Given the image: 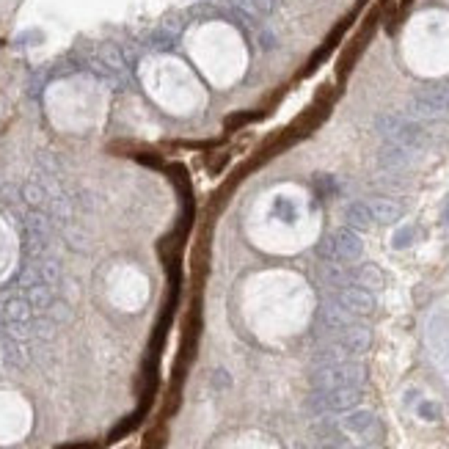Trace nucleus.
Returning <instances> with one entry per match:
<instances>
[{
    "label": "nucleus",
    "mask_w": 449,
    "mask_h": 449,
    "mask_svg": "<svg viewBox=\"0 0 449 449\" xmlns=\"http://www.w3.org/2000/svg\"><path fill=\"white\" fill-rule=\"evenodd\" d=\"M256 42H259V47H262V50H273V47H276V36H273V30H267V28H262V30H259Z\"/></svg>",
    "instance_id": "6ab92c4d"
},
{
    "label": "nucleus",
    "mask_w": 449,
    "mask_h": 449,
    "mask_svg": "<svg viewBox=\"0 0 449 449\" xmlns=\"http://www.w3.org/2000/svg\"><path fill=\"white\" fill-rule=\"evenodd\" d=\"M369 331L367 328H358V326H350V328H344L342 331V337H339V347L347 353V355H361V353H367L369 350Z\"/></svg>",
    "instance_id": "9b49d317"
},
{
    "label": "nucleus",
    "mask_w": 449,
    "mask_h": 449,
    "mask_svg": "<svg viewBox=\"0 0 449 449\" xmlns=\"http://www.w3.org/2000/svg\"><path fill=\"white\" fill-rule=\"evenodd\" d=\"M28 303L33 309H50L53 306V287L50 284H30L28 287Z\"/></svg>",
    "instance_id": "2eb2a0df"
},
{
    "label": "nucleus",
    "mask_w": 449,
    "mask_h": 449,
    "mask_svg": "<svg viewBox=\"0 0 449 449\" xmlns=\"http://www.w3.org/2000/svg\"><path fill=\"white\" fill-rule=\"evenodd\" d=\"M344 221H347L350 229H355V231H367V229H372V224H375V218H372L367 202H353V204H347Z\"/></svg>",
    "instance_id": "f8f14e48"
},
{
    "label": "nucleus",
    "mask_w": 449,
    "mask_h": 449,
    "mask_svg": "<svg viewBox=\"0 0 449 449\" xmlns=\"http://www.w3.org/2000/svg\"><path fill=\"white\" fill-rule=\"evenodd\" d=\"M414 234H416V229H414V226H403V229L394 234L391 245H394V248H405V245H411V243H414Z\"/></svg>",
    "instance_id": "f3484780"
},
{
    "label": "nucleus",
    "mask_w": 449,
    "mask_h": 449,
    "mask_svg": "<svg viewBox=\"0 0 449 449\" xmlns=\"http://www.w3.org/2000/svg\"><path fill=\"white\" fill-rule=\"evenodd\" d=\"M25 199H28L30 204H39V202L44 199V191H42L39 185H28V188H25Z\"/></svg>",
    "instance_id": "aec40b11"
},
{
    "label": "nucleus",
    "mask_w": 449,
    "mask_h": 449,
    "mask_svg": "<svg viewBox=\"0 0 449 449\" xmlns=\"http://www.w3.org/2000/svg\"><path fill=\"white\" fill-rule=\"evenodd\" d=\"M337 301L350 312V315H372L375 312V295L358 284H350V287H342L337 295Z\"/></svg>",
    "instance_id": "0eeeda50"
},
{
    "label": "nucleus",
    "mask_w": 449,
    "mask_h": 449,
    "mask_svg": "<svg viewBox=\"0 0 449 449\" xmlns=\"http://www.w3.org/2000/svg\"><path fill=\"white\" fill-rule=\"evenodd\" d=\"M320 276H323L326 284H334V287H344V281L350 279L347 270H344V265H337V262H323Z\"/></svg>",
    "instance_id": "dca6fc26"
},
{
    "label": "nucleus",
    "mask_w": 449,
    "mask_h": 449,
    "mask_svg": "<svg viewBox=\"0 0 449 449\" xmlns=\"http://www.w3.org/2000/svg\"><path fill=\"white\" fill-rule=\"evenodd\" d=\"M375 130L386 138V141H394V143H403L408 149H419L425 143V127L411 118V116H394V113H386V116H378L375 118Z\"/></svg>",
    "instance_id": "7ed1b4c3"
},
{
    "label": "nucleus",
    "mask_w": 449,
    "mask_h": 449,
    "mask_svg": "<svg viewBox=\"0 0 449 449\" xmlns=\"http://www.w3.org/2000/svg\"><path fill=\"white\" fill-rule=\"evenodd\" d=\"M411 160H414L411 149L403 146V143H394V141H386V143L380 146V152H378V163H380V168H386V171H403V168L411 166Z\"/></svg>",
    "instance_id": "6e6552de"
},
{
    "label": "nucleus",
    "mask_w": 449,
    "mask_h": 449,
    "mask_svg": "<svg viewBox=\"0 0 449 449\" xmlns=\"http://www.w3.org/2000/svg\"><path fill=\"white\" fill-rule=\"evenodd\" d=\"M337 425H339V430H342V433L355 436V439H369L372 433H378V430H380V425H378L375 414H372V411H367V408L347 411V414L339 419Z\"/></svg>",
    "instance_id": "423d86ee"
},
{
    "label": "nucleus",
    "mask_w": 449,
    "mask_h": 449,
    "mask_svg": "<svg viewBox=\"0 0 449 449\" xmlns=\"http://www.w3.org/2000/svg\"><path fill=\"white\" fill-rule=\"evenodd\" d=\"M353 281L358 284V287H364V290H369V292H378V290H383V270L378 267V265H361L355 273H353Z\"/></svg>",
    "instance_id": "ddd939ff"
},
{
    "label": "nucleus",
    "mask_w": 449,
    "mask_h": 449,
    "mask_svg": "<svg viewBox=\"0 0 449 449\" xmlns=\"http://www.w3.org/2000/svg\"><path fill=\"white\" fill-rule=\"evenodd\" d=\"M416 411H419V416H422V419H428V422H433V419H439V416H441V411H439V405H436V403H419V408H416Z\"/></svg>",
    "instance_id": "a211bd4d"
},
{
    "label": "nucleus",
    "mask_w": 449,
    "mask_h": 449,
    "mask_svg": "<svg viewBox=\"0 0 449 449\" xmlns=\"http://www.w3.org/2000/svg\"><path fill=\"white\" fill-rule=\"evenodd\" d=\"M312 389L315 391H328V389H342V386H361L364 383V367L353 358H344L337 364L315 367L312 372Z\"/></svg>",
    "instance_id": "f03ea898"
},
{
    "label": "nucleus",
    "mask_w": 449,
    "mask_h": 449,
    "mask_svg": "<svg viewBox=\"0 0 449 449\" xmlns=\"http://www.w3.org/2000/svg\"><path fill=\"white\" fill-rule=\"evenodd\" d=\"M361 403V386H342V389H328V391H315L306 400L309 414L323 416V414H344L353 411Z\"/></svg>",
    "instance_id": "20e7f679"
},
{
    "label": "nucleus",
    "mask_w": 449,
    "mask_h": 449,
    "mask_svg": "<svg viewBox=\"0 0 449 449\" xmlns=\"http://www.w3.org/2000/svg\"><path fill=\"white\" fill-rule=\"evenodd\" d=\"M213 383H215L218 389H226V386H229V375H226L224 369H218V372L213 375Z\"/></svg>",
    "instance_id": "412c9836"
},
{
    "label": "nucleus",
    "mask_w": 449,
    "mask_h": 449,
    "mask_svg": "<svg viewBox=\"0 0 449 449\" xmlns=\"http://www.w3.org/2000/svg\"><path fill=\"white\" fill-rule=\"evenodd\" d=\"M405 113L416 121H428V118H441L449 113V83L441 86H430L422 89L419 94H414V100L408 103Z\"/></svg>",
    "instance_id": "39448f33"
},
{
    "label": "nucleus",
    "mask_w": 449,
    "mask_h": 449,
    "mask_svg": "<svg viewBox=\"0 0 449 449\" xmlns=\"http://www.w3.org/2000/svg\"><path fill=\"white\" fill-rule=\"evenodd\" d=\"M231 6L256 19V17H267L276 8V0H231Z\"/></svg>",
    "instance_id": "4468645a"
},
{
    "label": "nucleus",
    "mask_w": 449,
    "mask_h": 449,
    "mask_svg": "<svg viewBox=\"0 0 449 449\" xmlns=\"http://www.w3.org/2000/svg\"><path fill=\"white\" fill-rule=\"evenodd\" d=\"M353 317L355 315H350L339 301H326L323 306H320V326L323 328H328V331H344V328H350L353 326Z\"/></svg>",
    "instance_id": "1a4fd4ad"
},
{
    "label": "nucleus",
    "mask_w": 449,
    "mask_h": 449,
    "mask_svg": "<svg viewBox=\"0 0 449 449\" xmlns=\"http://www.w3.org/2000/svg\"><path fill=\"white\" fill-rule=\"evenodd\" d=\"M317 254L323 262H337V265H350V262H358V256L364 254V243L361 237L355 234V229L344 226L337 229L331 234H326L317 245Z\"/></svg>",
    "instance_id": "f257e3e1"
},
{
    "label": "nucleus",
    "mask_w": 449,
    "mask_h": 449,
    "mask_svg": "<svg viewBox=\"0 0 449 449\" xmlns=\"http://www.w3.org/2000/svg\"><path fill=\"white\" fill-rule=\"evenodd\" d=\"M367 207H369L375 224H386V226L397 224L400 215H403V207H400L397 202H391V199H383V196H372V199H367Z\"/></svg>",
    "instance_id": "9d476101"
},
{
    "label": "nucleus",
    "mask_w": 449,
    "mask_h": 449,
    "mask_svg": "<svg viewBox=\"0 0 449 449\" xmlns=\"http://www.w3.org/2000/svg\"><path fill=\"white\" fill-rule=\"evenodd\" d=\"M444 221H449V196H447V202H444V215H441Z\"/></svg>",
    "instance_id": "4be33fe9"
}]
</instances>
